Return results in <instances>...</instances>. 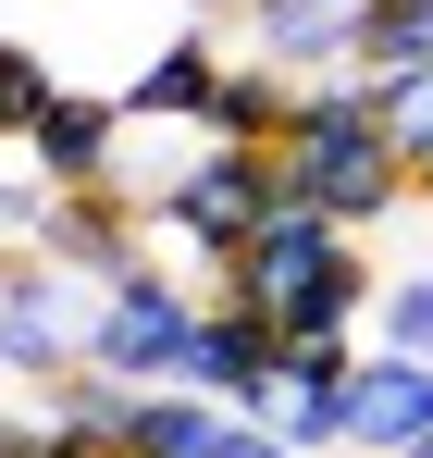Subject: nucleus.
<instances>
[{"mask_svg": "<svg viewBox=\"0 0 433 458\" xmlns=\"http://www.w3.org/2000/svg\"><path fill=\"white\" fill-rule=\"evenodd\" d=\"M285 199H310L322 224H347V235H371L396 199H409V149L371 124L360 63L297 87V124H285Z\"/></svg>", "mask_w": 433, "mask_h": 458, "instance_id": "f257e3e1", "label": "nucleus"}, {"mask_svg": "<svg viewBox=\"0 0 433 458\" xmlns=\"http://www.w3.org/2000/svg\"><path fill=\"white\" fill-rule=\"evenodd\" d=\"M273 211H285V149H235V137H211L186 174L149 186V235H174L199 260H235Z\"/></svg>", "mask_w": 433, "mask_h": 458, "instance_id": "f03ea898", "label": "nucleus"}, {"mask_svg": "<svg viewBox=\"0 0 433 458\" xmlns=\"http://www.w3.org/2000/svg\"><path fill=\"white\" fill-rule=\"evenodd\" d=\"M199 310H211V298H186L161 260L112 273L99 310H87V372H112V384H174L186 347H199Z\"/></svg>", "mask_w": 433, "mask_h": 458, "instance_id": "7ed1b4c3", "label": "nucleus"}, {"mask_svg": "<svg viewBox=\"0 0 433 458\" xmlns=\"http://www.w3.org/2000/svg\"><path fill=\"white\" fill-rule=\"evenodd\" d=\"M87 310H99V285L87 273H63V260H0V372H74L87 360Z\"/></svg>", "mask_w": 433, "mask_h": 458, "instance_id": "20e7f679", "label": "nucleus"}, {"mask_svg": "<svg viewBox=\"0 0 433 458\" xmlns=\"http://www.w3.org/2000/svg\"><path fill=\"white\" fill-rule=\"evenodd\" d=\"M347 248H360L347 224H322L310 199H285V211H273V224L248 235L235 260H211V273H223L211 298H235V310H285V298H310V285H322V273H335Z\"/></svg>", "mask_w": 433, "mask_h": 458, "instance_id": "39448f33", "label": "nucleus"}, {"mask_svg": "<svg viewBox=\"0 0 433 458\" xmlns=\"http://www.w3.org/2000/svg\"><path fill=\"white\" fill-rule=\"evenodd\" d=\"M174 384L223 396L235 421H273V384H285V335H273V310L211 298V310H199V347H186V372H174Z\"/></svg>", "mask_w": 433, "mask_h": 458, "instance_id": "423d86ee", "label": "nucleus"}, {"mask_svg": "<svg viewBox=\"0 0 433 458\" xmlns=\"http://www.w3.org/2000/svg\"><path fill=\"white\" fill-rule=\"evenodd\" d=\"M25 161L50 186H124V99L112 87H50V112L25 124Z\"/></svg>", "mask_w": 433, "mask_h": 458, "instance_id": "0eeeda50", "label": "nucleus"}, {"mask_svg": "<svg viewBox=\"0 0 433 458\" xmlns=\"http://www.w3.org/2000/svg\"><path fill=\"white\" fill-rule=\"evenodd\" d=\"M38 260H63V273H87V285H112V273H137V260H149V211L124 199V186H63L50 224H38Z\"/></svg>", "mask_w": 433, "mask_h": 458, "instance_id": "6e6552de", "label": "nucleus"}, {"mask_svg": "<svg viewBox=\"0 0 433 458\" xmlns=\"http://www.w3.org/2000/svg\"><path fill=\"white\" fill-rule=\"evenodd\" d=\"M421 434H433V360L360 347V372H347V446L360 458H409Z\"/></svg>", "mask_w": 433, "mask_h": 458, "instance_id": "1a4fd4ad", "label": "nucleus"}, {"mask_svg": "<svg viewBox=\"0 0 433 458\" xmlns=\"http://www.w3.org/2000/svg\"><path fill=\"white\" fill-rule=\"evenodd\" d=\"M235 25L285 75H347L360 63V0H235Z\"/></svg>", "mask_w": 433, "mask_h": 458, "instance_id": "9d476101", "label": "nucleus"}, {"mask_svg": "<svg viewBox=\"0 0 433 458\" xmlns=\"http://www.w3.org/2000/svg\"><path fill=\"white\" fill-rule=\"evenodd\" d=\"M211 87H223V38L211 25H174L112 99H124V124H211Z\"/></svg>", "mask_w": 433, "mask_h": 458, "instance_id": "9b49d317", "label": "nucleus"}, {"mask_svg": "<svg viewBox=\"0 0 433 458\" xmlns=\"http://www.w3.org/2000/svg\"><path fill=\"white\" fill-rule=\"evenodd\" d=\"M297 87L310 75H285V63H223V87H211V124L199 137H235V149H285V124H297Z\"/></svg>", "mask_w": 433, "mask_h": 458, "instance_id": "f8f14e48", "label": "nucleus"}, {"mask_svg": "<svg viewBox=\"0 0 433 458\" xmlns=\"http://www.w3.org/2000/svg\"><path fill=\"white\" fill-rule=\"evenodd\" d=\"M223 434H235L223 396H199V384H149L137 421H124V458H223Z\"/></svg>", "mask_w": 433, "mask_h": 458, "instance_id": "ddd939ff", "label": "nucleus"}, {"mask_svg": "<svg viewBox=\"0 0 433 458\" xmlns=\"http://www.w3.org/2000/svg\"><path fill=\"white\" fill-rule=\"evenodd\" d=\"M137 396H149V384H112V372H87V360H74V372H50V421L124 458V421H137Z\"/></svg>", "mask_w": 433, "mask_h": 458, "instance_id": "4468645a", "label": "nucleus"}, {"mask_svg": "<svg viewBox=\"0 0 433 458\" xmlns=\"http://www.w3.org/2000/svg\"><path fill=\"white\" fill-rule=\"evenodd\" d=\"M360 87H371V124L421 161L433 149V63H409V75H360Z\"/></svg>", "mask_w": 433, "mask_h": 458, "instance_id": "2eb2a0df", "label": "nucleus"}, {"mask_svg": "<svg viewBox=\"0 0 433 458\" xmlns=\"http://www.w3.org/2000/svg\"><path fill=\"white\" fill-rule=\"evenodd\" d=\"M50 50H25V38H0V137H25V124H38V112H50Z\"/></svg>", "mask_w": 433, "mask_h": 458, "instance_id": "dca6fc26", "label": "nucleus"}, {"mask_svg": "<svg viewBox=\"0 0 433 458\" xmlns=\"http://www.w3.org/2000/svg\"><path fill=\"white\" fill-rule=\"evenodd\" d=\"M371 347H409V360H433V273H396V285H384V310H371Z\"/></svg>", "mask_w": 433, "mask_h": 458, "instance_id": "f3484780", "label": "nucleus"}, {"mask_svg": "<svg viewBox=\"0 0 433 458\" xmlns=\"http://www.w3.org/2000/svg\"><path fill=\"white\" fill-rule=\"evenodd\" d=\"M223 458H297V446L273 434V421H235V434H223Z\"/></svg>", "mask_w": 433, "mask_h": 458, "instance_id": "a211bd4d", "label": "nucleus"}, {"mask_svg": "<svg viewBox=\"0 0 433 458\" xmlns=\"http://www.w3.org/2000/svg\"><path fill=\"white\" fill-rule=\"evenodd\" d=\"M25 458H112V446H87V434H63V421H38V434H25Z\"/></svg>", "mask_w": 433, "mask_h": 458, "instance_id": "6ab92c4d", "label": "nucleus"}, {"mask_svg": "<svg viewBox=\"0 0 433 458\" xmlns=\"http://www.w3.org/2000/svg\"><path fill=\"white\" fill-rule=\"evenodd\" d=\"M409 199H433V149H421V161H409Z\"/></svg>", "mask_w": 433, "mask_h": 458, "instance_id": "aec40b11", "label": "nucleus"}, {"mask_svg": "<svg viewBox=\"0 0 433 458\" xmlns=\"http://www.w3.org/2000/svg\"><path fill=\"white\" fill-rule=\"evenodd\" d=\"M409 458H433V434H421V446H409Z\"/></svg>", "mask_w": 433, "mask_h": 458, "instance_id": "412c9836", "label": "nucleus"}]
</instances>
